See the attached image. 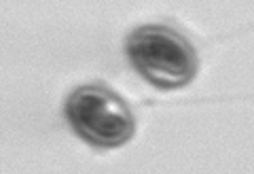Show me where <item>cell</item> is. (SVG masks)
Masks as SVG:
<instances>
[{
    "mask_svg": "<svg viewBox=\"0 0 254 174\" xmlns=\"http://www.w3.org/2000/svg\"><path fill=\"white\" fill-rule=\"evenodd\" d=\"M125 53L133 70L163 91L187 87L199 70L195 47L163 23L136 28L127 36Z\"/></svg>",
    "mask_w": 254,
    "mask_h": 174,
    "instance_id": "obj_1",
    "label": "cell"
},
{
    "mask_svg": "<svg viewBox=\"0 0 254 174\" xmlns=\"http://www.w3.org/2000/svg\"><path fill=\"white\" fill-rule=\"evenodd\" d=\"M64 115L70 128L95 149H119L127 145L136 130L127 102L104 85H83L66 98Z\"/></svg>",
    "mask_w": 254,
    "mask_h": 174,
    "instance_id": "obj_2",
    "label": "cell"
}]
</instances>
